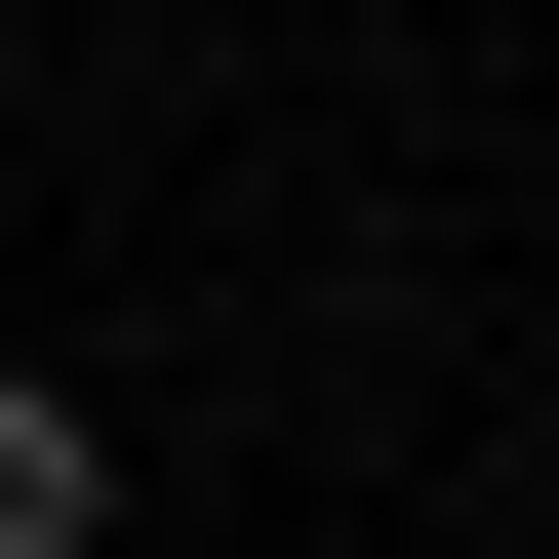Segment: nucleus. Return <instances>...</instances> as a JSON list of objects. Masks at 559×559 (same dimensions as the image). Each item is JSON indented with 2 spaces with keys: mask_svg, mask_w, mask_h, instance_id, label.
<instances>
[{
  "mask_svg": "<svg viewBox=\"0 0 559 559\" xmlns=\"http://www.w3.org/2000/svg\"><path fill=\"white\" fill-rule=\"evenodd\" d=\"M81 520H120V440H81L40 360H0V559H81Z\"/></svg>",
  "mask_w": 559,
  "mask_h": 559,
  "instance_id": "nucleus-1",
  "label": "nucleus"
}]
</instances>
